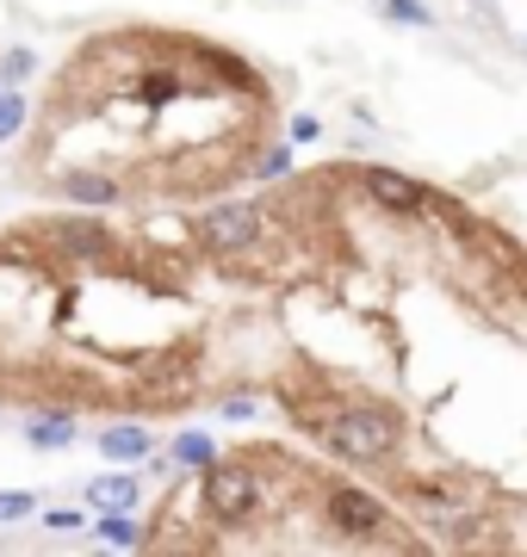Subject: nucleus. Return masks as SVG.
Masks as SVG:
<instances>
[{"label": "nucleus", "mask_w": 527, "mask_h": 557, "mask_svg": "<svg viewBox=\"0 0 527 557\" xmlns=\"http://www.w3.org/2000/svg\"><path fill=\"white\" fill-rule=\"evenodd\" d=\"M317 131H323V124H317V119H292V143H310V137H317Z\"/></svg>", "instance_id": "obj_19"}, {"label": "nucleus", "mask_w": 527, "mask_h": 557, "mask_svg": "<svg viewBox=\"0 0 527 557\" xmlns=\"http://www.w3.org/2000/svg\"><path fill=\"white\" fill-rule=\"evenodd\" d=\"M87 502H94V508H131V502H137V478H119V471H112V478H94L87 483Z\"/></svg>", "instance_id": "obj_10"}, {"label": "nucleus", "mask_w": 527, "mask_h": 557, "mask_svg": "<svg viewBox=\"0 0 527 557\" xmlns=\"http://www.w3.org/2000/svg\"><path fill=\"white\" fill-rule=\"evenodd\" d=\"M100 453L106 458H143L149 453V428H137V421H112L100 434Z\"/></svg>", "instance_id": "obj_9"}, {"label": "nucleus", "mask_w": 527, "mask_h": 557, "mask_svg": "<svg viewBox=\"0 0 527 557\" xmlns=\"http://www.w3.org/2000/svg\"><path fill=\"white\" fill-rule=\"evenodd\" d=\"M32 69H38V57H32V50H7V62H0V81H25Z\"/></svg>", "instance_id": "obj_18"}, {"label": "nucleus", "mask_w": 527, "mask_h": 557, "mask_svg": "<svg viewBox=\"0 0 527 557\" xmlns=\"http://www.w3.org/2000/svg\"><path fill=\"white\" fill-rule=\"evenodd\" d=\"M32 515H38V496L32 490H0V527H20Z\"/></svg>", "instance_id": "obj_14"}, {"label": "nucleus", "mask_w": 527, "mask_h": 557, "mask_svg": "<svg viewBox=\"0 0 527 557\" xmlns=\"http://www.w3.org/2000/svg\"><path fill=\"white\" fill-rule=\"evenodd\" d=\"M292 174V149L285 143H267V149H255V168H248V180H285Z\"/></svg>", "instance_id": "obj_13"}, {"label": "nucleus", "mask_w": 527, "mask_h": 557, "mask_svg": "<svg viewBox=\"0 0 527 557\" xmlns=\"http://www.w3.org/2000/svg\"><path fill=\"white\" fill-rule=\"evenodd\" d=\"M57 193H62L69 205H94V211H106V205H119V199H124L119 180L94 174V168H69V174H57Z\"/></svg>", "instance_id": "obj_7"}, {"label": "nucleus", "mask_w": 527, "mask_h": 557, "mask_svg": "<svg viewBox=\"0 0 527 557\" xmlns=\"http://www.w3.org/2000/svg\"><path fill=\"white\" fill-rule=\"evenodd\" d=\"M255 458L236 453V458H211L199 471V502H205V520L218 527V533H230V527H248V520L261 515V502H267V483L261 471H248Z\"/></svg>", "instance_id": "obj_3"}, {"label": "nucleus", "mask_w": 527, "mask_h": 557, "mask_svg": "<svg viewBox=\"0 0 527 557\" xmlns=\"http://www.w3.org/2000/svg\"><path fill=\"white\" fill-rule=\"evenodd\" d=\"M94 527H100L106 545H143V539H149L137 520H131V508H100V520H94Z\"/></svg>", "instance_id": "obj_11"}, {"label": "nucleus", "mask_w": 527, "mask_h": 557, "mask_svg": "<svg viewBox=\"0 0 527 557\" xmlns=\"http://www.w3.org/2000/svg\"><path fill=\"white\" fill-rule=\"evenodd\" d=\"M354 174V186H360L366 199L379 205V211H391V218H422L428 205H434V193H428L422 180H409V174H397V168H347Z\"/></svg>", "instance_id": "obj_6"}, {"label": "nucleus", "mask_w": 527, "mask_h": 557, "mask_svg": "<svg viewBox=\"0 0 527 557\" xmlns=\"http://www.w3.org/2000/svg\"><path fill=\"white\" fill-rule=\"evenodd\" d=\"M267 223H273V218H267V205L223 199V205H211V211L199 218L193 236H199L218 260H243V255H255V248L267 242Z\"/></svg>", "instance_id": "obj_5"}, {"label": "nucleus", "mask_w": 527, "mask_h": 557, "mask_svg": "<svg viewBox=\"0 0 527 557\" xmlns=\"http://www.w3.org/2000/svg\"><path fill=\"white\" fill-rule=\"evenodd\" d=\"M317 508H323V527L347 545H379V552H422V539L397 533V515H391L385 496H372L366 483H342L323 478L317 483Z\"/></svg>", "instance_id": "obj_2"}, {"label": "nucleus", "mask_w": 527, "mask_h": 557, "mask_svg": "<svg viewBox=\"0 0 527 557\" xmlns=\"http://www.w3.org/2000/svg\"><path fill=\"white\" fill-rule=\"evenodd\" d=\"M522 57H527V44H522Z\"/></svg>", "instance_id": "obj_20"}, {"label": "nucleus", "mask_w": 527, "mask_h": 557, "mask_svg": "<svg viewBox=\"0 0 527 557\" xmlns=\"http://www.w3.org/2000/svg\"><path fill=\"white\" fill-rule=\"evenodd\" d=\"M323 453H335L342 465L360 471H397L404 458V416L385 403H335V416L317 428Z\"/></svg>", "instance_id": "obj_1"}, {"label": "nucleus", "mask_w": 527, "mask_h": 557, "mask_svg": "<svg viewBox=\"0 0 527 557\" xmlns=\"http://www.w3.org/2000/svg\"><path fill=\"white\" fill-rule=\"evenodd\" d=\"M385 7V20H397V25H434V13H428L422 0H379Z\"/></svg>", "instance_id": "obj_16"}, {"label": "nucleus", "mask_w": 527, "mask_h": 557, "mask_svg": "<svg viewBox=\"0 0 527 557\" xmlns=\"http://www.w3.org/2000/svg\"><path fill=\"white\" fill-rule=\"evenodd\" d=\"M38 248L57 267H112V260H124V236L94 218H44Z\"/></svg>", "instance_id": "obj_4"}, {"label": "nucleus", "mask_w": 527, "mask_h": 557, "mask_svg": "<svg viewBox=\"0 0 527 557\" xmlns=\"http://www.w3.org/2000/svg\"><path fill=\"white\" fill-rule=\"evenodd\" d=\"M25 131V94H0V143H13Z\"/></svg>", "instance_id": "obj_15"}, {"label": "nucleus", "mask_w": 527, "mask_h": 557, "mask_svg": "<svg viewBox=\"0 0 527 557\" xmlns=\"http://www.w3.org/2000/svg\"><path fill=\"white\" fill-rule=\"evenodd\" d=\"M25 440H32L38 453H62V446L82 440V421H75V409H44L38 421H25Z\"/></svg>", "instance_id": "obj_8"}, {"label": "nucleus", "mask_w": 527, "mask_h": 557, "mask_svg": "<svg viewBox=\"0 0 527 557\" xmlns=\"http://www.w3.org/2000/svg\"><path fill=\"white\" fill-rule=\"evenodd\" d=\"M44 527H50V533H82L87 515H82V508H50V515H44Z\"/></svg>", "instance_id": "obj_17"}, {"label": "nucleus", "mask_w": 527, "mask_h": 557, "mask_svg": "<svg viewBox=\"0 0 527 557\" xmlns=\"http://www.w3.org/2000/svg\"><path fill=\"white\" fill-rule=\"evenodd\" d=\"M168 458H174L181 471H205V465L218 458V446H211L205 434H174V446H168Z\"/></svg>", "instance_id": "obj_12"}]
</instances>
